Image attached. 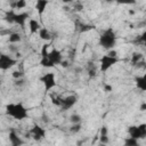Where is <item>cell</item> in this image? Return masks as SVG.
<instances>
[{
  "mask_svg": "<svg viewBox=\"0 0 146 146\" xmlns=\"http://www.w3.org/2000/svg\"><path fill=\"white\" fill-rule=\"evenodd\" d=\"M11 75H13V78H14V79H19V78H23L24 73H23V71L18 70V71H14Z\"/></svg>",
  "mask_w": 146,
  "mask_h": 146,
  "instance_id": "30",
  "label": "cell"
},
{
  "mask_svg": "<svg viewBox=\"0 0 146 146\" xmlns=\"http://www.w3.org/2000/svg\"><path fill=\"white\" fill-rule=\"evenodd\" d=\"M73 10L74 11H82L83 10V5L81 2H75L73 5Z\"/></svg>",
  "mask_w": 146,
  "mask_h": 146,
  "instance_id": "29",
  "label": "cell"
},
{
  "mask_svg": "<svg viewBox=\"0 0 146 146\" xmlns=\"http://www.w3.org/2000/svg\"><path fill=\"white\" fill-rule=\"evenodd\" d=\"M116 43V34L113 31V29H107L103 32V34L99 38V44L104 48V49H113L114 46Z\"/></svg>",
  "mask_w": 146,
  "mask_h": 146,
  "instance_id": "2",
  "label": "cell"
},
{
  "mask_svg": "<svg viewBox=\"0 0 146 146\" xmlns=\"http://www.w3.org/2000/svg\"><path fill=\"white\" fill-rule=\"evenodd\" d=\"M41 120H42V122H43V123H49V122H50L49 116H48V115H46V114H42V115H41Z\"/></svg>",
  "mask_w": 146,
  "mask_h": 146,
  "instance_id": "37",
  "label": "cell"
},
{
  "mask_svg": "<svg viewBox=\"0 0 146 146\" xmlns=\"http://www.w3.org/2000/svg\"><path fill=\"white\" fill-rule=\"evenodd\" d=\"M29 14L27 13H19V14H15V17H14V24H18L19 26L24 27L25 26V23L29 18Z\"/></svg>",
  "mask_w": 146,
  "mask_h": 146,
  "instance_id": "10",
  "label": "cell"
},
{
  "mask_svg": "<svg viewBox=\"0 0 146 146\" xmlns=\"http://www.w3.org/2000/svg\"><path fill=\"white\" fill-rule=\"evenodd\" d=\"M30 133H31L32 138L36 141H40L41 139H43L46 137V130L38 124H35V125H33V128H31Z\"/></svg>",
  "mask_w": 146,
  "mask_h": 146,
  "instance_id": "8",
  "label": "cell"
},
{
  "mask_svg": "<svg viewBox=\"0 0 146 146\" xmlns=\"http://www.w3.org/2000/svg\"><path fill=\"white\" fill-rule=\"evenodd\" d=\"M48 3H49L48 0H38V1H36V3H35V9H36V11H38V14H39L40 17L43 15V13H44V10H46Z\"/></svg>",
  "mask_w": 146,
  "mask_h": 146,
  "instance_id": "12",
  "label": "cell"
},
{
  "mask_svg": "<svg viewBox=\"0 0 146 146\" xmlns=\"http://www.w3.org/2000/svg\"><path fill=\"white\" fill-rule=\"evenodd\" d=\"M99 141H100V144H108V143H110V138H108V135H105V136H100V137H99Z\"/></svg>",
  "mask_w": 146,
  "mask_h": 146,
  "instance_id": "31",
  "label": "cell"
},
{
  "mask_svg": "<svg viewBox=\"0 0 146 146\" xmlns=\"http://www.w3.org/2000/svg\"><path fill=\"white\" fill-rule=\"evenodd\" d=\"M9 140H10V144L13 146H19V145L24 144V141L21 139V137H18V135L15 131H10L9 132Z\"/></svg>",
  "mask_w": 146,
  "mask_h": 146,
  "instance_id": "13",
  "label": "cell"
},
{
  "mask_svg": "<svg viewBox=\"0 0 146 146\" xmlns=\"http://www.w3.org/2000/svg\"><path fill=\"white\" fill-rule=\"evenodd\" d=\"M15 14H16V13H15L13 9L7 10V11L5 13V16H3L5 22H7L8 24H14V17H15Z\"/></svg>",
  "mask_w": 146,
  "mask_h": 146,
  "instance_id": "18",
  "label": "cell"
},
{
  "mask_svg": "<svg viewBox=\"0 0 146 146\" xmlns=\"http://www.w3.org/2000/svg\"><path fill=\"white\" fill-rule=\"evenodd\" d=\"M119 5H135L137 0H115Z\"/></svg>",
  "mask_w": 146,
  "mask_h": 146,
  "instance_id": "27",
  "label": "cell"
},
{
  "mask_svg": "<svg viewBox=\"0 0 146 146\" xmlns=\"http://www.w3.org/2000/svg\"><path fill=\"white\" fill-rule=\"evenodd\" d=\"M41 29V24L39 21L31 18L29 21V30H30V34H34L36 32H39V30Z\"/></svg>",
  "mask_w": 146,
  "mask_h": 146,
  "instance_id": "11",
  "label": "cell"
},
{
  "mask_svg": "<svg viewBox=\"0 0 146 146\" xmlns=\"http://www.w3.org/2000/svg\"><path fill=\"white\" fill-rule=\"evenodd\" d=\"M81 116L79 115V114H72L71 116H70V121H71V123H81Z\"/></svg>",
  "mask_w": 146,
  "mask_h": 146,
  "instance_id": "24",
  "label": "cell"
},
{
  "mask_svg": "<svg viewBox=\"0 0 146 146\" xmlns=\"http://www.w3.org/2000/svg\"><path fill=\"white\" fill-rule=\"evenodd\" d=\"M11 7L16 9H23L26 7V0H16V2L11 5Z\"/></svg>",
  "mask_w": 146,
  "mask_h": 146,
  "instance_id": "21",
  "label": "cell"
},
{
  "mask_svg": "<svg viewBox=\"0 0 146 146\" xmlns=\"http://www.w3.org/2000/svg\"><path fill=\"white\" fill-rule=\"evenodd\" d=\"M60 1H62L63 3H71L73 0H60Z\"/></svg>",
  "mask_w": 146,
  "mask_h": 146,
  "instance_id": "42",
  "label": "cell"
},
{
  "mask_svg": "<svg viewBox=\"0 0 146 146\" xmlns=\"http://www.w3.org/2000/svg\"><path fill=\"white\" fill-rule=\"evenodd\" d=\"M8 41H9V43H18L22 41V36L18 32H11L8 35Z\"/></svg>",
  "mask_w": 146,
  "mask_h": 146,
  "instance_id": "17",
  "label": "cell"
},
{
  "mask_svg": "<svg viewBox=\"0 0 146 146\" xmlns=\"http://www.w3.org/2000/svg\"><path fill=\"white\" fill-rule=\"evenodd\" d=\"M105 135H108V129L106 125H103L100 128V136H105Z\"/></svg>",
  "mask_w": 146,
  "mask_h": 146,
  "instance_id": "35",
  "label": "cell"
},
{
  "mask_svg": "<svg viewBox=\"0 0 146 146\" xmlns=\"http://www.w3.org/2000/svg\"><path fill=\"white\" fill-rule=\"evenodd\" d=\"M95 29L94 25H90V24H86V23H76V30L80 32V33H84V32H88L90 30Z\"/></svg>",
  "mask_w": 146,
  "mask_h": 146,
  "instance_id": "15",
  "label": "cell"
},
{
  "mask_svg": "<svg viewBox=\"0 0 146 146\" xmlns=\"http://www.w3.org/2000/svg\"><path fill=\"white\" fill-rule=\"evenodd\" d=\"M88 75H89V78H95L96 76V68L88 70Z\"/></svg>",
  "mask_w": 146,
  "mask_h": 146,
  "instance_id": "36",
  "label": "cell"
},
{
  "mask_svg": "<svg viewBox=\"0 0 146 146\" xmlns=\"http://www.w3.org/2000/svg\"><path fill=\"white\" fill-rule=\"evenodd\" d=\"M24 84H25V81H24L22 78H19V79H15V82H14V86H15V87L21 88V87H23Z\"/></svg>",
  "mask_w": 146,
  "mask_h": 146,
  "instance_id": "28",
  "label": "cell"
},
{
  "mask_svg": "<svg viewBox=\"0 0 146 146\" xmlns=\"http://www.w3.org/2000/svg\"><path fill=\"white\" fill-rule=\"evenodd\" d=\"M60 65H62L63 67H68V62H66V60H62V62H60Z\"/></svg>",
  "mask_w": 146,
  "mask_h": 146,
  "instance_id": "40",
  "label": "cell"
},
{
  "mask_svg": "<svg viewBox=\"0 0 146 146\" xmlns=\"http://www.w3.org/2000/svg\"><path fill=\"white\" fill-rule=\"evenodd\" d=\"M62 99H63V98H60V97H58V96H54V95H51V103H52L54 105H56V106H60V104H62Z\"/></svg>",
  "mask_w": 146,
  "mask_h": 146,
  "instance_id": "25",
  "label": "cell"
},
{
  "mask_svg": "<svg viewBox=\"0 0 146 146\" xmlns=\"http://www.w3.org/2000/svg\"><path fill=\"white\" fill-rule=\"evenodd\" d=\"M143 57H144V55L141 52H137V51L132 52V55H131V65L133 66L136 63H138L139 60H141Z\"/></svg>",
  "mask_w": 146,
  "mask_h": 146,
  "instance_id": "19",
  "label": "cell"
},
{
  "mask_svg": "<svg viewBox=\"0 0 146 146\" xmlns=\"http://www.w3.org/2000/svg\"><path fill=\"white\" fill-rule=\"evenodd\" d=\"M6 114L14 117L15 120H18V121H22V120H24L29 116L27 110L21 103H18V104H7L6 105Z\"/></svg>",
  "mask_w": 146,
  "mask_h": 146,
  "instance_id": "1",
  "label": "cell"
},
{
  "mask_svg": "<svg viewBox=\"0 0 146 146\" xmlns=\"http://www.w3.org/2000/svg\"><path fill=\"white\" fill-rule=\"evenodd\" d=\"M145 36H146V32H144L141 35H139V38H137L135 40V42H140V43H145Z\"/></svg>",
  "mask_w": 146,
  "mask_h": 146,
  "instance_id": "32",
  "label": "cell"
},
{
  "mask_svg": "<svg viewBox=\"0 0 146 146\" xmlns=\"http://www.w3.org/2000/svg\"><path fill=\"white\" fill-rule=\"evenodd\" d=\"M104 90H105L106 92H111V91L113 90V88H112L111 84H105V86H104Z\"/></svg>",
  "mask_w": 146,
  "mask_h": 146,
  "instance_id": "39",
  "label": "cell"
},
{
  "mask_svg": "<svg viewBox=\"0 0 146 146\" xmlns=\"http://www.w3.org/2000/svg\"><path fill=\"white\" fill-rule=\"evenodd\" d=\"M48 48H49V44L48 43H44L41 48V57H47L48 56Z\"/></svg>",
  "mask_w": 146,
  "mask_h": 146,
  "instance_id": "26",
  "label": "cell"
},
{
  "mask_svg": "<svg viewBox=\"0 0 146 146\" xmlns=\"http://www.w3.org/2000/svg\"><path fill=\"white\" fill-rule=\"evenodd\" d=\"M39 36H40V39L43 40V41H49V40H51V34H50V32H49L46 27H41V29L39 30Z\"/></svg>",
  "mask_w": 146,
  "mask_h": 146,
  "instance_id": "16",
  "label": "cell"
},
{
  "mask_svg": "<svg viewBox=\"0 0 146 146\" xmlns=\"http://www.w3.org/2000/svg\"><path fill=\"white\" fill-rule=\"evenodd\" d=\"M119 62V58L117 57H111L108 56L107 54L106 55H103L99 59V67H100V71L103 73H105L107 70H110L114 64H116Z\"/></svg>",
  "mask_w": 146,
  "mask_h": 146,
  "instance_id": "4",
  "label": "cell"
},
{
  "mask_svg": "<svg viewBox=\"0 0 146 146\" xmlns=\"http://www.w3.org/2000/svg\"><path fill=\"white\" fill-rule=\"evenodd\" d=\"M80 130H81V123H72V125L70 128L71 133H78Z\"/></svg>",
  "mask_w": 146,
  "mask_h": 146,
  "instance_id": "23",
  "label": "cell"
},
{
  "mask_svg": "<svg viewBox=\"0 0 146 146\" xmlns=\"http://www.w3.org/2000/svg\"><path fill=\"white\" fill-rule=\"evenodd\" d=\"M40 81L43 83L46 92L50 91V90H51L54 87H56L55 73H51V72H49V73H46L44 75H42V76L40 78Z\"/></svg>",
  "mask_w": 146,
  "mask_h": 146,
  "instance_id": "5",
  "label": "cell"
},
{
  "mask_svg": "<svg viewBox=\"0 0 146 146\" xmlns=\"http://www.w3.org/2000/svg\"><path fill=\"white\" fill-rule=\"evenodd\" d=\"M114 0H105V2H107V3H112Z\"/></svg>",
  "mask_w": 146,
  "mask_h": 146,
  "instance_id": "43",
  "label": "cell"
},
{
  "mask_svg": "<svg viewBox=\"0 0 146 146\" xmlns=\"http://www.w3.org/2000/svg\"><path fill=\"white\" fill-rule=\"evenodd\" d=\"M128 133L130 137L136 139H143L146 137V124L141 123L139 125H131L128 128Z\"/></svg>",
  "mask_w": 146,
  "mask_h": 146,
  "instance_id": "3",
  "label": "cell"
},
{
  "mask_svg": "<svg viewBox=\"0 0 146 146\" xmlns=\"http://www.w3.org/2000/svg\"><path fill=\"white\" fill-rule=\"evenodd\" d=\"M78 103V97L75 95H70L66 96L65 98L62 99V104H60V108L63 111H68L70 108H72L75 104Z\"/></svg>",
  "mask_w": 146,
  "mask_h": 146,
  "instance_id": "7",
  "label": "cell"
},
{
  "mask_svg": "<svg viewBox=\"0 0 146 146\" xmlns=\"http://www.w3.org/2000/svg\"><path fill=\"white\" fill-rule=\"evenodd\" d=\"M16 63H17V60L15 58H13L11 56H9L7 54H0V70L7 71V70L11 68L13 66H15Z\"/></svg>",
  "mask_w": 146,
  "mask_h": 146,
  "instance_id": "6",
  "label": "cell"
},
{
  "mask_svg": "<svg viewBox=\"0 0 146 146\" xmlns=\"http://www.w3.org/2000/svg\"><path fill=\"white\" fill-rule=\"evenodd\" d=\"M124 145L125 146H138V139L129 137V138H127L124 140Z\"/></svg>",
  "mask_w": 146,
  "mask_h": 146,
  "instance_id": "22",
  "label": "cell"
},
{
  "mask_svg": "<svg viewBox=\"0 0 146 146\" xmlns=\"http://www.w3.org/2000/svg\"><path fill=\"white\" fill-rule=\"evenodd\" d=\"M107 55L111 56V57H117V52L115 50H113V49H110L108 52H107Z\"/></svg>",
  "mask_w": 146,
  "mask_h": 146,
  "instance_id": "38",
  "label": "cell"
},
{
  "mask_svg": "<svg viewBox=\"0 0 146 146\" xmlns=\"http://www.w3.org/2000/svg\"><path fill=\"white\" fill-rule=\"evenodd\" d=\"M40 65H41V66H43V67H48V68H49V67H54V66H55V65L50 62V59H49L48 57H42V58H41V60H40Z\"/></svg>",
  "mask_w": 146,
  "mask_h": 146,
  "instance_id": "20",
  "label": "cell"
},
{
  "mask_svg": "<svg viewBox=\"0 0 146 146\" xmlns=\"http://www.w3.org/2000/svg\"><path fill=\"white\" fill-rule=\"evenodd\" d=\"M145 110H146V103H143V104L140 105V111H141V112H144Z\"/></svg>",
  "mask_w": 146,
  "mask_h": 146,
  "instance_id": "41",
  "label": "cell"
},
{
  "mask_svg": "<svg viewBox=\"0 0 146 146\" xmlns=\"http://www.w3.org/2000/svg\"><path fill=\"white\" fill-rule=\"evenodd\" d=\"M135 81H136V86L138 89L145 91L146 90V78L145 75H141V76H136L135 78Z\"/></svg>",
  "mask_w": 146,
  "mask_h": 146,
  "instance_id": "14",
  "label": "cell"
},
{
  "mask_svg": "<svg viewBox=\"0 0 146 146\" xmlns=\"http://www.w3.org/2000/svg\"><path fill=\"white\" fill-rule=\"evenodd\" d=\"M133 66H135L136 68H144V67H145V62L141 59V60H139L138 63H136Z\"/></svg>",
  "mask_w": 146,
  "mask_h": 146,
  "instance_id": "34",
  "label": "cell"
},
{
  "mask_svg": "<svg viewBox=\"0 0 146 146\" xmlns=\"http://www.w3.org/2000/svg\"><path fill=\"white\" fill-rule=\"evenodd\" d=\"M47 57L50 59V62H51L54 65H59L60 62L63 60V55H62V52H60L58 49H56V48L51 49V50L48 52V56H47Z\"/></svg>",
  "mask_w": 146,
  "mask_h": 146,
  "instance_id": "9",
  "label": "cell"
},
{
  "mask_svg": "<svg viewBox=\"0 0 146 146\" xmlns=\"http://www.w3.org/2000/svg\"><path fill=\"white\" fill-rule=\"evenodd\" d=\"M8 49H9V51L15 52V54L18 51V48H17V46H15V43H10V46L8 47Z\"/></svg>",
  "mask_w": 146,
  "mask_h": 146,
  "instance_id": "33",
  "label": "cell"
}]
</instances>
